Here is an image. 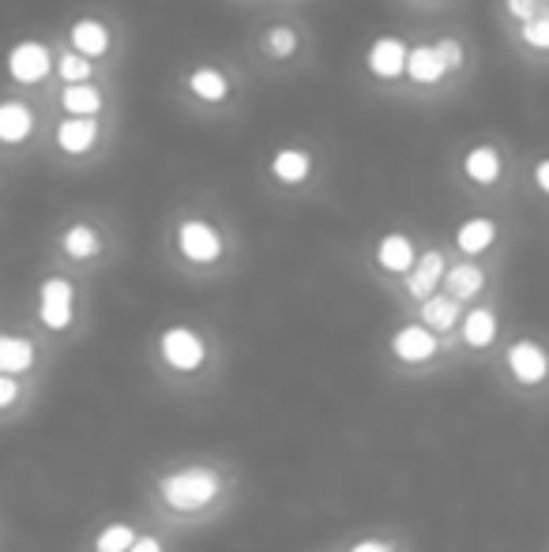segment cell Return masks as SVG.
<instances>
[{
    "label": "cell",
    "instance_id": "13",
    "mask_svg": "<svg viewBox=\"0 0 549 552\" xmlns=\"http://www.w3.org/2000/svg\"><path fill=\"white\" fill-rule=\"evenodd\" d=\"M72 46H76L79 57H102L106 49H110V31L98 23V19H79L76 27H72Z\"/></svg>",
    "mask_w": 549,
    "mask_h": 552
},
{
    "label": "cell",
    "instance_id": "31",
    "mask_svg": "<svg viewBox=\"0 0 549 552\" xmlns=\"http://www.w3.org/2000/svg\"><path fill=\"white\" fill-rule=\"evenodd\" d=\"M508 12H512L519 23H531L534 19V0H508Z\"/></svg>",
    "mask_w": 549,
    "mask_h": 552
},
{
    "label": "cell",
    "instance_id": "23",
    "mask_svg": "<svg viewBox=\"0 0 549 552\" xmlns=\"http://www.w3.org/2000/svg\"><path fill=\"white\" fill-rule=\"evenodd\" d=\"M444 282H448V290H452V301H463V297H474V293L482 290L486 275H482L474 263H459V267H452V271L444 275Z\"/></svg>",
    "mask_w": 549,
    "mask_h": 552
},
{
    "label": "cell",
    "instance_id": "29",
    "mask_svg": "<svg viewBox=\"0 0 549 552\" xmlns=\"http://www.w3.org/2000/svg\"><path fill=\"white\" fill-rule=\"evenodd\" d=\"M437 53H440V61H444V68H459V64H463V49H459L455 38H444L437 46Z\"/></svg>",
    "mask_w": 549,
    "mask_h": 552
},
{
    "label": "cell",
    "instance_id": "30",
    "mask_svg": "<svg viewBox=\"0 0 549 552\" xmlns=\"http://www.w3.org/2000/svg\"><path fill=\"white\" fill-rule=\"evenodd\" d=\"M19 399V384L12 376H0V410H8Z\"/></svg>",
    "mask_w": 549,
    "mask_h": 552
},
{
    "label": "cell",
    "instance_id": "19",
    "mask_svg": "<svg viewBox=\"0 0 549 552\" xmlns=\"http://www.w3.org/2000/svg\"><path fill=\"white\" fill-rule=\"evenodd\" d=\"M309 154L305 151H279L275 158H271V173L279 177L283 184H301L305 177H309Z\"/></svg>",
    "mask_w": 549,
    "mask_h": 552
},
{
    "label": "cell",
    "instance_id": "14",
    "mask_svg": "<svg viewBox=\"0 0 549 552\" xmlns=\"http://www.w3.org/2000/svg\"><path fill=\"white\" fill-rule=\"evenodd\" d=\"M497 241V226L489 222V218H467L459 230H455V245L463 248L467 256H478V252H486L489 245Z\"/></svg>",
    "mask_w": 549,
    "mask_h": 552
},
{
    "label": "cell",
    "instance_id": "33",
    "mask_svg": "<svg viewBox=\"0 0 549 552\" xmlns=\"http://www.w3.org/2000/svg\"><path fill=\"white\" fill-rule=\"evenodd\" d=\"M534 184L549 196V158H542V162L534 166Z\"/></svg>",
    "mask_w": 549,
    "mask_h": 552
},
{
    "label": "cell",
    "instance_id": "7",
    "mask_svg": "<svg viewBox=\"0 0 549 552\" xmlns=\"http://www.w3.org/2000/svg\"><path fill=\"white\" fill-rule=\"evenodd\" d=\"M392 353L399 361H414L418 365V361H429L437 353V338L422 323H410V327H399L392 335Z\"/></svg>",
    "mask_w": 549,
    "mask_h": 552
},
{
    "label": "cell",
    "instance_id": "28",
    "mask_svg": "<svg viewBox=\"0 0 549 552\" xmlns=\"http://www.w3.org/2000/svg\"><path fill=\"white\" fill-rule=\"evenodd\" d=\"M523 42L534 49H549V12L534 16L531 23H523Z\"/></svg>",
    "mask_w": 549,
    "mask_h": 552
},
{
    "label": "cell",
    "instance_id": "2",
    "mask_svg": "<svg viewBox=\"0 0 549 552\" xmlns=\"http://www.w3.org/2000/svg\"><path fill=\"white\" fill-rule=\"evenodd\" d=\"M207 357V346L204 338L196 335L192 327H170L166 335H162V361L177 372H192V368H200Z\"/></svg>",
    "mask_w": 549,
    "mask_h": 552
},
{
    "label": "cell",
    "instance_id": "16",
    "mask_svg": "<svg viewBox=\"0 0 549 552\" xmlns=\"http://www.w3.org/2000/svg\"><path fill=\"white\" fill-rule=\"evenodd\" d=\"M407 72H410V79H418V83H437L448 68L440 61L437 46H418L407 53Z\"/></svg>",
    "mask_w": 549,
    "mask_h": 552
},
{
    "label": "cell",
    "instance_id": "32",
    "mask_svg": "<svg viewBox=\"0 0 549 552\" xmlns=\"http://www.w3.org/2000/svg\"><path fill=\"white\" fill-rule=\"evenodd\" d=\"M350 552H395L388 541H377V537H365V541H358Z\"/></svg>",
    "mask_w": 549,
    "mask_h": 552
},
{
    "label": "cell",
    "instance_id": "25",
    "mask_svg": "<svg viewBox=\"0 0 549 552\" xmlns=\"http://www.w3.org/2000/svg\"><path fill=\"white\" fill-rule=\"evenodd\" d=\"M132 541H136L132 526H125V522H113V526H106V530L98 534L95 549L98 552H128L132 549Z\"/></svg>",
    "mask_w": 549,
    "mask_h": 552
},
{
    "label": "cell",
    "instance_id": "11",
    "mask_svg": "<svg viewBox=\"0 0 549 552\" xmlns=\"http://www.w3.org/2000/svg\"><path fill=\"white\" fill-rule=\"evenodd\" d=\"M95 139H98L95 117H68V121L57 128V143H61V151H68V154L91 151Z\"/></svg>",
    "mask_w": 549,
    "mask_h": 552
},
{
    "label": "cell",
    "instance_id": "26",
    "mask_svg": "<svg viewBox=\"0 0 549 552\" xmlns=\"http://www.w3.org/2000/svg\"><path fill=\"white\" fill-rule=\"evenodd\" d=\"M57 72H61V79L72 87V83H87V76H91V61L87 57H79V53H64L61 64H57Z\"/></svg>",
    "mask_w": 549,
    "mask_h": 552
},
{
    "label": "cell",
    "instance_id": "22",
    "mask_svg": "<svg viewBox=\"0 0 549 552\" xmlns=\"http://www.w3.org/2000/svg\"><path fill=\"white\" fill-rule=\"evenodd\" d=\"M455 320H459V301L452 297H429L422 305V327L429 331H448Z\"/></svg>",
    "mask_w": 549,
    "mask_h": 552
},
{
    "label": "cell",
    "instance_id": "15",
    "mask_svg": "<svg viewBox=\"0 0 549 552\" xmlns=\"http://www.w3.org/2000/svg\"><path fill=\"white\" fill-rule=\"evenodd\" d=\"M31 128H34V117L23 102H0V139H4V143L27 139L31 136Z\"/></svg>",
    "mask_w": 549,
    "mask_h": 552
},
{
    "label": "cell",
    "instance_id": "24",
    "mask_svg": "<svg viewBox=\"0 0 549 552\" xmlns=\"http://www.w3.org/2000/svg\"><path fill=\"white\" fill-rule=\"evenodd\" d=\"M64 252H68V256H76V260L95 256L98 252V233L91 230V226H72V230L64 233Z\"/></svg>",
    "mask_w": 549,
    "mask_h": 552
},
{
    "label": "cell",
    "instance_id": "4",
    "mask_svg": "<svg viewBox=\"0 0 549 552\" xmlns=\"http://www.w3.org/2000/svg\"><path fill=\"white\" fill-rule=\"evenodd\" d=\"M177 248L185 252V260H192V263H211V260H219L222 237H219V230H215L211 222L189 218V222H181V230H177Z\"/></svg>",
    "mask_w": 549,
    "mask_h": 552
},
{
    "label": "cell",
    "instance_id": "3",
    "mask_svg": "<svg viewBox=\"0 0 549 552\" xmlns=\"http://www.w3.org/2000/svg\"><path fill=\"white\" fill-rule=\"evenodd\" d=\"M72 301H76V290L68 278H46L42 290H38V316L46 323L49 331H64L72 323Z\"/></svg>",
    "mask_w": 549,
    "mask_h": 552
},
{
    "label": "cell",
    "instance_id": "18",
    "mask_svg": "<svg viewBox=\"0 0 549 552\" xmlns=\"http://www.w3.org/2000/svg\"><path fill=\"white\" fill-rule=\"evenodd\" d=\"M493 335H497V316H493L489 308H474V312H467V320H463V338H467V346L482 350V346L493 342Z\"/></svg>",
    "mask_w": 549,
    "mask_h": 552
},
{
    "label": "cell",
    "instance_id": "27",
    "mask_svg": "<svg viewBox=\"0 0 549 552\" xmlns=\"http://www.w3.org/2000/svg\"><path fill=\"white\" fill-rule=\"evenodd\" d=\"M298 49V34L290 31V27H275V31H267V53H275V57H290Z\"/></svg>",
    "mask_w": 549,
    "mask_h": 552
},
{
    "label": "cell",
    "instance_id": "21",
    "mask_svg": "<svg viewBox=\"0 0 549 552\" xmlns=\"http://www.w3.org/2000/svg\"><path fill=\"white\" fill-rule=\"evenodd\" d=\"M61 102L68 113H76V117H95L98 109H102V94L91 87V83H72V87H64Z\"/></svg>",
    "mask_w": 549,
    "mask_h": 552
},
{
    "label": "cell",
    "instance_id": "8",
    "mask_svg": "<svg viewBox=\"0 0 549 552\" xmlns=\"http://www.w3.org/2000/svg\"><path fill=\"white\" fill-rule=\"evenodd\" d=\"M407 53L410 49L403 46V38H377L373 49H369V68L377 72L380 79H395L403 68H407Z\"/></svg>",
    "mask_w": 549,
    "mask_h": 552
},
{
    "label": "cell",
    "instance_id": "9",
    "mask_svg": "<svg viewBox=\"0 0 549 552\" xmlns=\"http://www.w3.org/2000/svg\"><path fill=\"white\" fill-rule=\"evenodd\" d=\"M440 278H444V256H440V252H425L422 260H414V267H410L407 290L414 293V297L429 301L433 290H437Z\"/></svg>",
    "mask_w": 549,
    "mask_h": 552
},
{
    "label": "cell",
    "instance_id": "20",
    "mask_svg": "<svg viewBox=\"0 0 549 552\" xmlns=\"http://www.w3.org/2000/svg\"><path fill=\"white\" fill-rule=\"evenodd\" d=\"M189 87L196 98H204V102H222L226 94H230V83L222 76L219 68H196L189 76Z\"/></svg>",
    "mask_w": 549,
    "mask_h": 552
},
{
    "label": "cell",
    "instance_id": "12",
    "mask_svg": "<svg viewBox=\"0 0 549 552\" xmlns=\"http://www.w3.org/2000/svg\"><path fill=\"white\" fill-rule=\"evenodd\" d=\"M34 365V342L19 335H0V376H16Z\"/></svg>",
    "mask_w": 549,
    "mask_h": 552
},
{
    "label": "cell",
    "instance_id": "34",
    "mask_svg": "<svg viewBox=\"0 0 549 552\" xmlns=\"http://www.w3.org/2000/svg\"><path fill=\"white\" fill-rule=\"evenodd\" d=\"M128 552H162V545H158V537H136Z\"/></svg>",
    "mask_w": 549,
    "mask_h": 552
},
{
    "label": "cell",
    "instance_id": "5",
    "mask_svg": "<svg viewBox=\"0 0 549 552\" xmlns=\"http://www.w3.org/2000/svg\"><path fill=\"white\" fill-rule=\"evenodd\" d=\"M508 368H512V376H516L519 384L531 387V384H542L549 376V357L538 342H516L508 350Z\"/></svg>",
    "mask_w": 549,
    "mask_h": 552
},
{
    "label": "cell",
    "instance_id": "6",
    "mask_svg": "<svg viewBox=\"0 0 549 552\" xmlns=\"http://www.w3.org/2000/svg\"><path fill=\"white\" fill-rule=\"evenodd\" d=\"M8 72L19 83H38L49 72V49L42 42H19L8 53Z\"/></svg>",
    "mask_w": 549,
    "mask_h": 552
},
{
    "label": "cell",
    "instance_id": "17",
    "mask_svg": "<svg viewBox=\"0 0 549 552\" xmlns=\"http://www.w3.org/2000/svg\"><path fill=\"white\" fill-rule=\"evenodd\" d=\"M463 169H467V177H471L474 184H493L501 177V154L493 151V147H474V151L467 154Z\"/></svg>",
    "mask_w": 549,
    "mask_h": 552
},
{
    "label": "cell",
    "instance_id": "10",
    "mask_svg": "<svg viewBox=\"0 0 549 552\" xmlns=\"http://www.w3.org/2000/svg\"><path fill=\"white\" fill-rule=\"evenodd\" d=\"M377 263L384 271H392V275H410V267H414V245H410V237L388 233L377 248Z\"/></svg>",
    "mask_w": 549,
    "mask_h": 552
},
{
    "label": "cell",
    "instance_id": "1",
    "mask_svg": "<svg viewBox=\"0 0 549 552\" xmlns=\"http://www.w3.org/2000/svg\"><path fill=\"white\" fill-rule=\"evenodd\" d=\"M162 500L177 511H200L219 496V474L207 466H192V470H177V474L162 477Z\"/></svg>",
    "mask_w": 549,
    "mask_h": 552
}]
</instances>
